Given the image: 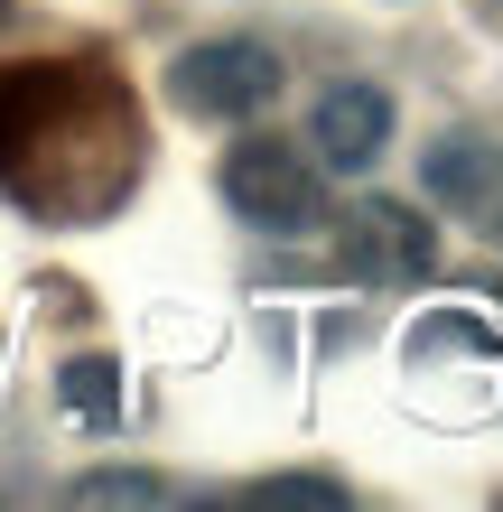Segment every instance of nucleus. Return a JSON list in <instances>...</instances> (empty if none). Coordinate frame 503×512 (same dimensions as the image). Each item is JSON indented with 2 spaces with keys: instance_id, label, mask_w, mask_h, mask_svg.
Instances as JSON below:
<instances>
[{
  "instance_id": "nucleus-3",
  "label": "nucleus",
  "mask_w": 503,
  "mask_h": 512,
  "mask_svg": "<svg viewBox=\"0 0 503 512\" xmlns=\"http://www.w3.org/2000/svg\"><path fill=\"white\" fill-rule=\"evenodd\" d=\"M336 252H345V280H364V289H420L438 270V224L401 196H364L345 215Z\"/></svg>"
},
{
  "instance_id": "nucleus-2",
  "label": "nucleus",
  "mask_w": 503,
  "mask_h": 512,
  "mask_svg": "<svg viewBox=\"0 0 503 512\" xmlns=\"http://www.w3.org/2000/svg\"><path fill=\"white\" fill-rule=\"evenodd\" d=\"M280 47L261 38H196L187 56L168 66V94L177 112H196V122H252V112L280 103Z\"/></svg>"
},
{
  "instance_id": "nucleus-1",
  "label": "nucleus",
  "mask_w": 503,
  "mask_h": 512,
  "mask_svg": "<svg viewBox=\"0 0 503 512\" xmlns=\"http://www.w3.org/2000/svg\"><path fill=\"white\" fill-rule=\"evenodd\" d=\"M224 205L261 233H317L327 224V168H317V149L280 131H243L224 149Z\"/></svg>"
},
{
  "instance_id": "nucleus-6",
  "label": "nucleus",
  "mask_w": 503,
  "mask_h": 512,
  "mask_svg": "<svg viewBox=\"0 0 503 512\" xmlns=\"http://www.w3.org/2000/svg\"><path fill=\"white\" fill-rule=\"evenodd\" d=\"M56 401H66L84 429H122V364H112V354H75V364L56 373Z\"/></svg>"
},
{
  "instance_id": "nucleus-9",
  "label": "nucleus",
  "mask_w": 503,
  "mask_h": 512,
  "mask_svg": "<svg viewBox=\"0 0 503 512\" xmlns=\"http://www.w3.org/2000/svg\"><path fill=\"white\" fill-rule=\"evenodd\" d=\"M0 19H10V0H0Z\"/></svg>"
},
{
  "instance_id": "nucleus-4",
  "label": "nucleus",
  "mask_w": 503,
  "mask_h": 512,
  "mask_svg": "<svg viewBox=\"0 0 503 512\" xmlns=\"http://www.w3.org/2000/svg\"><path fill=\"white\" fill-rule=\"evenodd\" d=\"M308 149H317V168H373L392 149V94L364 84V75L327 84L317 112H308Z\"/></svg>"
},
{
  "instance_id": "nucleus-5",
  "label": "nucleus",
  "mask_w": 503,
  "mask_h": 512,
  "mask_svg": "<svg viewBox=\"0 0 503 512\" xmlns=\"http://www.w3.org/2000/svg\"><path fill=\"white\" fill-rule=\"evenodd\" d=\"M420 177H429V196L438 205H466V215H485V205L503 196V140H485V131H448L420 159Z\"/></svg>"
},
{
  "instance_id": "nucleus-7",
  "label": "nucleus",
  "mask_w": 503,
  "mask_h": 512,
  "mask_svg": "<svg viewBox=\"0 0 503 512\" xmlns=\"http://www.w3.org/2000/svg\"><path fill=\"white\" fill-rule=\"evenodd\" d=\"M177 485L150 466H94V475H75V503H168Z\"/></svg>"
},
{
  "instance_id": "nucleus-8",
  "label": "nucleus",
  "mask_w": 503,
  "mask_h": 512,
  "mask_svg": "<svg viewBox=\"0 0 503 512\" xmlns=\"http://www.w3.org/2000/svg\"><path fill=\"white\" fill-rule=\"evenodd\" d=\"M261 503H345L336 475H271V485H252Z\"/></svg>"
}]
</instances>
